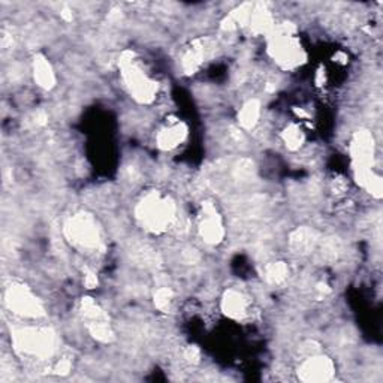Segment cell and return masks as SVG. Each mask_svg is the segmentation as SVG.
Segmentation results:
<instances>
[{
    "instance_id": "1",
    "label": "cell",
    "mask_w": 383,
    "mask_h": 383,
    "mask_svg": "<svg viewBox=\"0 0 383 383\" xmlns=\"http://www.w3.org/2000/svg\"><path fill=\"white\" fill-rule=\"evenodd\" d=\"M137 217L150 232H164L176 219V205L169 198H162L156 192H151L138 204Z\"/></svg>"
},
{
    "instance_id": "2",
    "label": "cell",
    "mask_w": 383,
    "mask_h": 383,
    "mask_svg": "<svg viewBox=\"0 0 383 383\" xmlns=\"http://www.w3.org/2000/svg\"><path fill=\"white\" fill-rule=\"evenodd\" d=\"M133 57H135L133 53L124 51L119 59L124 84H126L130 94L139 103H150L156 99L158 83L150 80L148 76L142 72L139 66L135 65Z\"/></svg>"
},
{
    "instance_id": "3",
    "label": "cell",
    "mask_w": 383,
    "mask_h": 383,
    "mask_svg": "<svg viewBox=\"0 0 383 383\" xmlns=\"http://www.w3.org/2000/svg\"><path fill=\"white\" fill-rule=\"evenodd\" d=\"M12 339L18 352L37 359L50 358L56 349L54 332L48 328H22L12 334Z\"/></svg>"
},
{
    "instance_id": "4",
    "label": "cell",
    "mask_w": 383,
    "mask_h": 383,
    "mask_svg": "<svg viewBox=\"0 0 383 383\" xmlns=\"http://www.w3.org/2000/svg\"><path fill=\"white\" fill-rule=\"evenodd\" d=\"M65 234L76 247L98 248L101 246V234L98 223L92 214L78 213L72 216L65 225Z\"/></svg>"
},
{
    "instance_id": "5",
    "label": "cell",
    "mask_w": 383,
    "mask_h": 383,
    "mask_svg": "<svg viewBox=\"0 0 383 383\" xmlns=\"http://www.w3.org/2000/svg\"><path fill=\"white\" fill-rule=\"evenodd\" d=\"M6 305L15 314L24 318H41L45 314L42 303L24 284H14L6 292Z\"/></svg>"
},
{
    "instance_id": "6",
    "label": "cell",
    "mask_w": 383,
    "mask_h": 383,
    "mask_svg": "<svg viewBox=\"0 0 383 383\" xmlns=\"http://www.w3.org/2000/svg\"><path fill=\"white\" fill-rule=\"evenodd\" d=\"M334 362L328 357L312 355L304 359L298 368V377L303 382H327L334 376Z\"/></svg>"
},
{
    "instance_id": "7",
    "label": "cell",
    "mask_w": 383,
    "mask_h": 383,
    "mask_svg": "<svg viewBox=\"0 0 383 383\" xmlns=\"http://www.w3.org/2000/svg\"><path fill=\"white\" fill-rule=\"evenodd\" d=\"M199 232L207 244H219L223 239L225 229L222 223V217L219 216L216 207L212 203H205L203 205Z\"/></svg>"
},
{
    "instance_id": "8",
    "label": "cell",
    "mask_w": 383,
    "mask_h": 383,
    "mask_svg": "<svg viewBox=\"0 0 383 383\" xmlns=\"http://www.w3.org/2000/svg\"><path fill=\"white\" fill-rule=\"evenodd\" d=\"M350 153L355 169L371 168L375 159V138L368 130H359L350 141Z\"/></svg>"
},
{
    "instance_id": "9",
    "label": "cell",
    "mask_w": 383,
    "mask_h": 383,
    "mask_svg": "<svg viewBox=\"0 0 383 383\" xmlns=\"http://www.w3.org/2000/svg\"><path fill=\"white\" fill-rule=\"evenodd\" d=\"M319 243V234L312 228H298L289 237L291 250L301 256L312 253Z\"/></svg>"
},
{
    "instance_id": "10",
    "label": "cell",
    "mask_w": 383,
    "mask_h": 383,
    "mask_svg": "<svg viewBox=\"0 0 383 383\" xmlns=\"http://www.w3.org/2000/svg\"><path fill=\"white\" fill-rule=\"evenodd\" d=\"M187 137V126L185 123H176L171 126L162 129L158 137L156 144L160 150H172L178 147Z\"/></svg>"
},
{
    "instance_id": "11",
    "label": "cell",
    "mask_w": 383,
    "mask_h": 383,
    "mask_svg": "<svg viewBox=\"0 0 383 383\" xmlns=\"http://www.w3.org/2000/svg\"><path fill=\"white\" fill-rule=\"evenodd\" d=\"M248 303L247 298L235 289H229L225 292L222 298V310L226 316L232 319H241L247 314Z\"/></svg>"
},
{
    "instance_id": "12",
    "label": "cell",
    "mask_w": 383,
    "mask_h": 383,
    "mask_svg": "<svg viewBox=\"0 0 383 383\" xmlns=\"http://www.w3.org/2000/svg\"><path fill=\"white\" fill-rule=\"evenodd\" d=\"M33 75H35V81L37 83L40 87H42L45 90H50V89L54 87L56 75H54V71H53V66L41 54L35 56Z\"/></svg>"
},
{
    "instance_id": "13",
    "label": "cell",
    "mask_w": 383,
    "mask_h": 383,
    "mask_svg": "<svg viewBox=\"0 0 383 383\" xmlns=\"http://www.w3.org/2000/svg\"><path fill=\"white\" fill-rule=\"evenodd\" d=\"M261 117V103L256 99L247 101L238 112V121L243 129H253Z\"/></svg>"
},
{
    "instance_id": "14",
    "label": "cell",
    "mask_w": 383,
    "mask_h": 383,
    "mask_svg": "<svg viewBox=\"0 0 383 383\" xmlns=\"http://www.w3.org/2000/svg\"><path fill=\"white\" fill-rule=\"evenodd\" d=\"M287 275H289V268L284 262H273L265 268V279L271 284H282Z\"/></svg>"
},
{
    "instance_id": "15",
    "label": "cell",
    "mask_w": 383,
    "mask_h": 383,
    "mask_svg": "<svg viewBox=\"0 0 383 383\" xmlns=\"http://www.w3.org/2000/svg\"><path fill=\"white\" fill-rule=\"evenodd\" d=\"M87 328L92 337L101 343H110L114 340V332L107 321L87 323Z\"/></svg>"
},
{
    "instance_id": "16",
    "label": "cell",
    "mask_w": 383,
    "mask_h": 383,
    "mask_svg": "<svg viewBox=\"0 0 383 383\" xmlns=\"http://www.w3.org/2000/svg\"><path fill=\"white\" fill-rule=\"evenodd\" d=\"M282 138L286 144V147L289 150H298L303 144H304V133L303 130L296 126V124H291V126H287L284 129V132L282 133Z\"/></svg>"
},
{
    "instance_id": "17",
    "label": "cell",
    "mask_w": 383,
    "mask_h": 383,
    "mask_svg": "<svg viewBox=\"0 0 383 383\" xmlns=\"http://www.w3.org/2000/svg\"><path fill=\"white\" fill-rule=\"evenodd\" d=\"M172 300H174V292H172L169 287H159L155 292V305L160 312H168Z\"/></svg>"
},
{
    "instance_id": "18",
    "label": "cell",
    "mask_w": 383,
    "mask_h": 383,
    "mask_svg": "<svg viewBox=\"0 0 383 383\" xmlns=\"http://www.w3.org/2000/svg\"><path fill=\"white\" fill-rule=\"evenodd\" d=\"M340 252V244L335 241V238H328L327 241H323L321 246V256L325 261H332L337 257Z\"/></svg>"
},
{
    "instance_id": "19",
    "label": "cell",
    "mask_w": 383,
    "mask_h": 383,
    "mask_svg": "<svg viewBox=\"0 0 383 383\" xmlns=\"http://www.w3.org/2000/svg\"><path fill=\"white\" fill-rule=\"evenodd\" d=\"M72 368V364L68 358H63L60 359L59 362L56 364L54 366V373L56 375H60V376H66V375H69V371Z\"/></svg>"
},
{
    "instance_id": "20",
    "label": "cell",
    "mask_w": 383,
    "mask_h": 383,
    "mask_svg": "<svg viewBox=\"0 0 383 383\" xmlns=\"http://www.w3.org/2000/svg\"><path fill=\"white\" fill-rule=\"evenodd\" d=\"M185 359L192 362V364H198L201 359V350L196 346H189L185 350Z\"/></svg>"
},
{
    "instance_id": "21",
    "label": "cell",
    "mask_w": 383,
    "mask_h": 383,
    "mask_svg": "<svg viewBox=\"0 0 383 383\" xmlns=\"http://www.w3.org/2000/svg\"><path fill=\"white\" fill-rule=\"evenodd\" d=\"M84 284L87 289H94L96 286H98V277L93 271H87L84 275Z\"/></svg>"
},
{
    "instance_id": "22",
    "label": "cell",
    "mask_w": 383,
    "mask_h": 383,
    "mask_svg": "<svg viewBox=\"0 0 383 383\" xmlns=\"http://www.w3.org/2000/svg\"><path fill=\"white\" fill-rule=\"evenodd\" d=\"M60 15H62V18H63L65 22H72V18H74L72 11H71L69 8H63V9H62V12H60Z\"/></svg>"
}]
</instances>
